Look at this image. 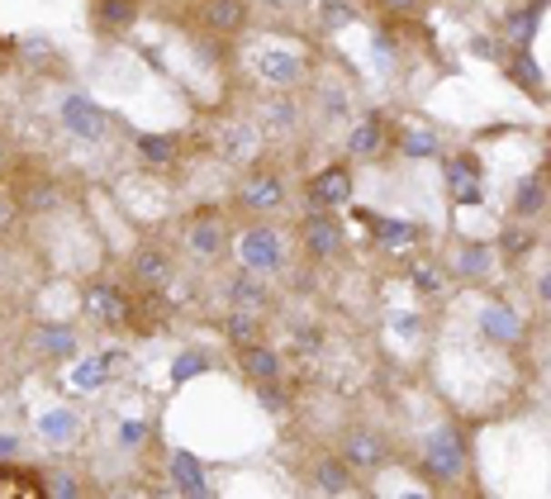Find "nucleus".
Instances as JSON below:
<instances>
[{
  "mask_svg": "<svg viewBox=\"0 0 551 499\" xmlns=\"http://www.w3.org/2000/svg\"><path fill=\"white\" fill-rule=\"evenodd\" d=\"M238 257L252 276H271L286 266V247L281 238H276V228H247V234L238 238Z\"/></svg>",
  "mask_w": 551,
  "mask_h": 499,
  "instance_id": "1",
  "label": "nucleus"
},
{
  "mask_svg": "<svg viewBox=\"0 0 551 499\" xmlns=\"http://www.w3.org/2000/svg\"><path fill=\"white\" fill-rule=\"evenodd\" d=\"M423 471L437 475V481H456V475L466 471V443L456 428H437L428 447H423Z\"/></svg>",
  "mask_w": 551,
  "mask_h": 499,
  "instance_id": "2",
  "label": "nucleus"
},
{
  "mask_svg": "<svg viewBox=\"0 0 551 499\" xmlns=\"http://www.w3.org/2000/svg\"><path fill=\"white\" fill-rule=\"evenodd\" d=\"M62 124L76 134V138H105V110L95 105L91 95H67L62 100Z\"/></svg>",
  "mask_w": 551,
  "mask_h": 499,
  "instance_id": "3",
  "label": "nucleus"
},
{
  "mask_svg": "<svg viewBox=\"0 0 551 499\" xmlns=\"http://www.w3.org/2000/svg\"><path fill=\"white\" fill-rule=\"evenodd\" d=\"M352 200V172L347 166H324L319 176L309 181V205L314 210H333V205Z\"/></svg>",
  "mask_w": 551,
  "mask_h": 499,
  "instance_id": "4",
  "label": "nucleus"
},
{
  "mask_svg": "<svg viewBox=\"0 0 551 499\" xmlns=\"http://www.w3.org/2000/svg\"><path fill=\"white\" fill-rule=\"evenodd\" d=\"M86 314L100 319V324H124V314H129V300H124L119 285H86Z\"/></svg>",
  "mask_w": 551,
  "mask_h": 499,
  "instance_id": "5",
  "label": "nucleus"
},
{
  "mask_svg": "<svg viewBox=\"0 0 551 499\" xmlns=\"http://www.w3.org/2000/svg\"><path fill=\"white\" fill-rule=\"evenodd\" d=\"M343 462L356 466V471H376L380 462H386V443H380L376 433H366V428H352L347 443H343Z\"/></svg>",
  "mask_w": 551,
  "mask_h": 499,
  "instance_id": "6",
  "label": "nucleus"
},
{
  "mask_svg": "<svg viewBox=\"0 0 551 499\" xmlns=\"http://www.w3.org/2000/svg\"><path fill=\"white\" fill-rule=\"evenodd\" d=\"M447 191L461 205H476L480 200V162L476 157H452L447 162Z\"/></svg>",
  "mask_w": 551,
  "mask_h": 499,
  "instance_id": "7",
  "label": "nucleus"
},
{
  "mask_svg": "<svg viewBox=\"0 0 551 499\" xmlns=\"http://www.w3.org/2000/svg\"><path fill=\"white\" fill-rule=\"evenodd\" d=\"M281 200H286L281 176H252L243 191H238V205H243V210H276Z\"/></svg>",
  "mask_w": 551,
  "mask_h": 499,
  "instance_id": "8",
  "label": "nucleus"
},
{
  "mask_svg": "<svg viewBox=\"0 0 551 499\" xmlns=\"http://www.w3.org/2000/svg\"><path fill=\"white\" fill-rule=\"evenodd\" d=\"M305 247H309L314 257H333L337 247H343V228H337V219L314 215V219L305 224Z\"/></svg>",
  "mask_w": 551,
  "mask_h": 499,
  "instance_id": "9",
  "label": "nucleus"
},
{
  "mask_svg": "<svg viewBox=\"0 0 551 499\" xmlns=\"http://www.w3.org/2000/svg\"><path fill=\"white\" fill-rule=\"evenodd\" d=\"M347 153H352V157H366V162L380 157V153H386V124H380L376 115L362 119V124L347 134Z\"/></svg>",
  "mask_w": 551,
  "mask_h": 499,
  "instance_id": "10",
  "label": "nucleus"
},
{
  "mask_svg": "<svg viewBox=\"0 0 551 499\" xmlns=\"http://www.w3.org/2000/svg\"><path fill=\"white\" fill-rule=\"evenodd\" d=\"M480 328L490 333L495 343H518L523 338V319L514 314L508 304H485V314H480Z\"/></svg>",
  "mask_w": 551,
  "mask_h": 499,
  "instance_id": "11",
  "label": "nucleus"
},
{
  "mask_svg": "<svg viewBox=\"0 0 551 499\" xmlns=\"http://www.w3.org/2000/svg\"><path fill=\"white\" fill-rule=\"evenodd\" d=\"M172 481H176L181 494H195V499L209 494V481H205V471H200V456H190V452H172Z\"/></svg>",
  "mask_w": 551,
  "mask_h": 499,
  "instance_id": "12",
  "label": "nucleus"
},
{
  "mask_svg": "<svg viewBox=\"0 0 551 499\" xmlns=\"http://www.w3.org/2000/svg\"><path fill=\"white\" fill-rule=\"evenodd\" d=\"M205 25L219 34H238L247 25V0H209L205 5Z\"/></svg>",
  "mask_w": 551,
  "mask_h": 499,
  "instance_id": "13",
  "label": "nucleus"
},
{
  "mask_svg": "<svg viewBox=\"0 0 551 499\" xmlns=\"http://www.w3.org/2000/svg\"><path fill=\"white\" fill-rule=\"evenodd\" d=\"M257 72L271 81V86H295V81H300V72H305V62L295 57V53H262Z\"/></svg>",
  "mask_w": 551,
  "mask_h": 499,
  "instance_id": "14",
  "label": "nucleus"
},
{
  "mask_svg": "<svg viewBox=\"0 0 551 499\" xmlns=\"http://www.w3.org/2000/svg\"><path fill=\"white\" fill-rule=\"evenodd\" d=\"M314 490H324V494H347V490H352V466L343 462V456H324V462L314 466Z\"/></svg>",
  "mask_w": 551,
  "mask_h": 499,
  "instance_id": "15",
  "label": "nucleus"
},
{
  "mask_svg": "<svg viewBox=\"0 0 551 499\" xmlns=\"http://www.w3.org/2000/svg\"><path fill=\"white\" fill-rule=\"evenodd\" d=\"M185 243H190V253H200V257H219L224 253V228H219V219H195L190 224V234H185Z\"/></svg>",
  "mask_w": 551,
  "mask_h": 499,
  "instance_id": "16",
  "label": "nucleus"
},
{
  "mask_svg": "<svg viewBox=\"0 0 551 499\" xmlns=\"http://www.w3.org/2000/svg\"><path fill=\"white\" fill-rule=\"evenodd\" d=\"M490 266H495V247H485V243H466L461 253H456V276L461 281L490 276Z\"/></svg>",
  "mask_w": 551,
  "mask_h": 499,
  "instance_id": "17",
  "label": "nucleus"
},
{
  "mask_svg": "<svg viewBox=\"0 0 551 499\" xmlns=\"http://www.w3.org/2000/svg\"><path fill=\"white\" fill-rule=\"evenodd\" d=\"M243 371H247L257 385H262V381H281V357H276L271 347L247 343V347H243Z\"/></svg>",
  "mask_w": 551,
  "mask_h": 499,
  "instance_id": "18",
  "label": "nucleus"
},
{
  "mask_svg": "<svg viewBox=\"0 0 551 499\" xmlns=\"http://www.w3.org/2000/svg\"><path fill=\"white\" fill-rule=\"evenodd\" d=\"M34 347L44 357H76V333L67 324H53V328H38L34 333Z\"/></svg>",
  "mask_w": 551,
  "mask_h": 499,
  "instance_id": "19",
  "label": "nucleus"
},
{
  "mask_svg": "<svg viewBox=\"0 0 551 499\" xmlns=\"http://www.w3.org/2000/svg\"><path fill=\"white\" fill-rule=\"evenodd\" d=\"M138 157L147 166H172L176 162V138L172 134H143L138 138Z\"/></svg>",
  "mask_w": 551,
  "mask_h": 499,
  "instance_id": "20",
  "label": "nucleus"
},
{
  "mask_svg": "<svg viewBox=\"0 0 551 499\" xmlns=\"http://www.w3.org/2000/svg\"><path fill=\"white\" fill-rule=\"evenodd\" d=\"M76 428H81V419H76L72 409H53V414H44V419H38V433H44L48 443H72Z\"/></svg>",
  "mask_w": 551,
  "mask_h": 499,
  "instance_id": "21",
  "label": "nucleus"
},
{
  "mask_svg": "<svg viewBox=\"0 0 551 499\" xmlns=\"http://www.w3.org/2000/svg\"><path fill=\"white\" fill-rule=\"evenodd\" d=\"M134 272L147 285H166V276H172V262H166V253H157V247H143V253L134 257Z\"/></svg>",
  "mask_w": 551,
  "mask_h": 499,
  "instance_id": "22",
  "label": "nucleus"
},
{
  "mask_svg": "<svg viewBox=\"0 0 551 499\" xmlns=\"http://www.w3.org/2000/svg\"><path fill=\"white\" fill-rule=\"evenodd\" d=\"M219 148H224V157H252L257 153V129L252 124H228Z\"/></svg>",
  "mask_w": 551,
  "mask_h": 499,
  "instance_id": "23",
  "label": "nucleus"
},
{
  "mask_svg": "<svg viewBox=\"0 0 551 499\" xmlns=\"http://www.w3.org/2000/svg\"><path fill=\"white\" fill-rule=\"evenodd\" d=\"M537 10H508L504 15V29H508V38H514V44L518 48H527V44H533V34H537Z\"/></svg>",
  "mask_w": 551,
  "mask_h": 499,
  "instance_id": "24",
  "label": "nucleus"
},
{
  "mask_svg": "<svg viewBox=\"0 0 551 499\" xmlns=\"http://www.w3.org/2000/svg\"><path fill=\"white\" fill-rule=\"evenodd\" d=\"M508 76H514L527 95H542V72H537V62L527 57V53H514V62H508Z\"/></svg>",
  "mask_w": 551,
  "mask_h": 499,
  "instance_id": "25",
  "label": "nucleus"
},
{
  "mask_svg": "<svg viewBox=\"0 0 551 499\" xmlns=\"http://www.w3.org/2000/svg\"><path fill=\"white\" fill-rule=\"evenodd\" d=\"M134 15H138L134 0H100V25L105 29H129Z\"/></svg>",
  "mask_w": 551,
  "mask_h": 499,
  "instance_id": "26",
  "label": "nucleus"
},
{
  "mask_svg": "<svg viewBox=\"0 0 551 499\" xmlns=\"http://www.w3.org/2000/svg\"><path fill=\"white\" fill-rule=\"evenodd\" d=\"M514 205H518V215H523V219H527V215H537L542 205H546V185H542V176H527V181L518 185V200H514Z\"/></svg>",
  "mask_w": 551,
  "mask_h": 499,
  "instance_id": "27",
  "label": "nucleus"
},
{
  "mask_svg": "<svg viewBox=\"0 0 551 499\" xmlns=\"http://www.w3.org/2000/svg\"><path fill=\"white\" fill-rule=\"evenodd\" d=\"M399 148H405V157H437L442 143H437V134H433V129H409Z\"/></svg>",
  "mask_w": 551,
  "mask_h": 499,
  "instance_id": "28",
  "label": "nucleus"
},
{
  "mask_svg": "<svg viewBox=\"0 0 551 499\" xmlns=\"http://www.w3.org/2000/svg\"><path fill=\"white\" fill-rule=\"evenodd\" d=\"M105 371H110V366H105L100 357H86V362H76L72 385H76V390H100V385H105Z\"/></svg>",
  "mask_w": 551,
  "mask_h": 499,
  "instance_id": "29",
  "label": "nucleus"
},
{
  "mask_svg": "<svg viewBox=\"0 0 551 499\" xmlns=\"http://www.w3.org/2000/svg\"><path fill=\"white\" fill-rule=\"evenodd\" d=\"M228 295H233V304H238V309H257V304L266 300V295H262V285L252 281V276H233Z\"/></svg>",
  "mask_w": 551,
  "mask_h": 499,
  "instance_id": "30",
  "label": "nucleus"
},
{
  "mask_svg": "<svg viewBox=\"0 0 551 499\" xmlns=\"http://www.w3.org/2000/svg\"><path fill=\"white\" fill-rule=\"evenodd\" d=\"M376 238L390 243V247H399V243L414 238V224H405V219H376Z\"/></svg>",
  "mask_w": 551,
  "mask_h": 499,
  "instance_id": "31",
  "label": "nucleus"
},
{
  "mask_svg": "<svg viewBox=\"0 0 551 499\" xmlns=\"http://www.w3.org/2000/svg\"><path fill=\"white\" fill-rule=\"evenodd\" d=\"M224 333H228V338L233 343H257V319H252V314H228V324H224Z\"/></svg>",
  "mask_w": 551,
  "mask_h": 499,
  "instance_id": "32",
  "label": "nucleus"
},
{
  "mask_svg": "<svg viewBox=\"0 0 551 499\" xmlns=\"http://www.w3.org/2000/svg\"><path fill=\"white\" fill-rule=\"evenodd\" d=\"M262 124H266V129H290V124H295V105H290V100H271V105L262 110Z\"/></svg>",
  "mask_w": 551,
  "mask_h": 499,
  "instance_id": "33",
  "label": "nucleus"
},
{
  "mask_svg": "<svg viewBox=\"0 0 551 499\" xmlns=\"http://www.w3.org/2000/svg\"><path fill=\"white\" fill-rule=\"evenodd\" d=\"M115 438H119V447H143V438H147V428H143L138 419H124V424H119V433H115Z\"/></svg>",
  "mask_w": 551,
  "mask_h": 499,
  "instance_id": "34",
  "label": "nucleus"
},
{
  "mask_svg": "<svg viewBox=\"0 0 551 499\" xmlns=\"http://www.w3.org/2000/svg\"><path fill=\"white\" fill-rule=\"evenodd\" d=\"M44 485H48V494H57V499H72V494H76V481H72L67 471H48Z\"/></svg>",
  "mask_w": 551,
  "mask_h": 499,
  "instance_id": "35",
  "label": "nucleus"
},
{
  "mask_svg": "<svg viewBox=\"0 0 551 499\" xmlns=\"http://www.w3.org/2000/svg\"><path fill=\"white\" fill-rule=\"evenodd\" d=\"M209 362H205V352H185V357L176 362V371H172V376L176 381H190V376H195V371H205Z\"/></svg>",
  "mask_w": 551,
  "mask_h": 499,
  "instance_id": "36",
  "label": "nucleus"
},
{
  "mask_svg": "<svg viewBox=\"0 0 551 499\" xmlns=\"http://www.w3.org/2000/svg\"><path fill=\"white\" fill-rule=\"evenodd\" d=\"M257 400H262L266 409H276V414H281V409L290 404V400H286V390H281V385H271V381H262V385H257Z\"/></svg>",
  "mask_w": 551,
  "mask_h": 499,
  "instance_id": "37",
  "label": "nucleus"
},
{
  "mask_svg": "<svg viewBox=\"0 0 551 499\" xmlns=\"http://www.w3.org/2000/svg\"><path fill=\"white\" fill-rule=\"evenodd\" d=\"M57 200H62V195L53 191V185H34V195H29V205H34V210H53Z\"/></svg>",
  "mask_w": 551,
  "mask_h": 499,
  "instance_id": "38",
  "label": "nucleus"
},
{
  "mask_svg": "<svg viewBox=\"0 0 551 499\" xmlns=\"http://www.w3.org/2000/svg\"><path fill=\"white\" fill-rule=\"evenodd\" d=\"M414 285H418V290H428V295H433V290L442 285V276L433 272V266H414Z\"/></svg>",
  "mask_w": 551,
  "mask_h": 499,
  "instance_id": "39",
  "label": "nucleus"
},
{
  "mask_svg": "<svg viewBox=\"0 0 551 499\" xmlns=\"http://www.w3.org/2000/svg\"><path fill=\"white\" fill-rule=\"evenodd\" d=\"M19 456V438H5V433H0V462H15Z\"/></svg>",
  "mask_w": 551,
  "mask_h": 499,
  "instance_id": "40",
  "label": "nucleus"
},
{
  "mask_svg": "<svg viewBox=\"0 0 551 499\" xmlns=\"http://www.w3.org/2000/svg\"><path fill=\"white\" fill-rule=\"evenodd\" d=\"M324 15H328V25H343V19H352L343 5H337V0H324Z\"/></svg>",
  "mask_w": 551,
  "mask_h": 499,
  "instance_id": "41",
  "label": "nucleus"
},
{
  "mask_svg": "<svg viewBox=\"0 0 551 499\" xmlns=\"http://www.w3.org/2000/svg\"><path fill=\"white\" fill-rule=\"evenodd\" d=\"M5 224H10V195L0 191V228H5Z\"/></svg>",
  "mask_w": 551,
  "mask_h": 499,
  "instance_id": "42",
  "label": "nucleus"
},
{
  "mask_svg": "<svg viewBox=\"0 0 551 499\" xmlns=\"http://www.w3.org/2000/svg\"><path fill=\"white\" fill-rule=\"evenodd\" d=\"M537 295H542V300H546V304H551V272H546V276H542V281H537Z\"/></svg>",
  "mask_w": 551,
  "mask_h": 499,
  "instance_id": "43",
  "label": "nucleus"
},
{
  "mask_svg": "<svg viewBox=\"0 0 551 499\" xmlns=\"http://www.w3.org/2000/svg\"><path fill=\"white\" fill-rule=\"evenodd\" d=\"M380 5H390V10H414L418 0H380Z\"/></svg>",
  "mask_w": 551,
  "mask_h": 499,
  "instance_id": "44",
  "label": "nucleus"
},
{
  "mask_svg": "<svg viewBox=\"0 0 551 499\" xmlns=\"http://www.w3.org/2000/svg\"><path fill=\"white\" fill-rule=\"evenodd\" d=\"M5 157H10V143H5V138H0V166H5Z\"/></svg>",
  "mask_w": 551,
  "mask_h": 499,
  "instance_id": "45",
  "label": "nucleus"
},
{
  "mask_svg": "<svg viewBox=\"0 0 551 499\" xmlns=\"http://www.w3.org/2000/svg\"><path fill=\"white\" fill-rule=\"evenodd\" d=\"M546 162H551V143H546Z\"/></svg>",
  "mask_w": 551,
  "mask_h": 499,
  "instance_id": "46",
  "label": "nucleus"
}]
</instances>
